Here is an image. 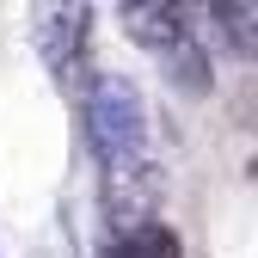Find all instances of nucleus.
Instances as JSON below:
<instances>
[{
  "instance_id": "f257e3e1",
  "label": "nucleus",
  "mask_w": 258,
  "mask_h": 258,
  "mask_svg": "<svg viewBox=\"0 0 258 258\" xmlns=\"http://www.w3.org/2000/svg\"><path fill=\"white\" fill-rule=\"evenodd\" d=\"M111 258H178V240H172L166 228H129V234L111 246Z\"/></svg>"
}]
</instances>
